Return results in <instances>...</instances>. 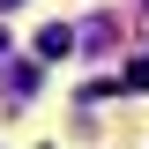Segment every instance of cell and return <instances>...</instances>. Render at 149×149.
<instances>
[{
    "instance_id": "cell-1",
    "label": "cell",
    "mask_w": 149,
    "mask_h": 149,
    "mask_svg": "<svg viewBox=\"0 0 149 149\" xmlns=\"http://www.w3.org/2000/svg\"><path fill=\"white\" fill-rule=\"evenodd\" d=\"M60 52H74V30H60V22L37 30V60H60Z\"/></svg>"
},
{
    "instance_id": "cell-2",
    "label": "cell",
    "mask_w": 149,
    "mask_h": 149,
    "mask_svg": "<svg viewBox=\"0 0 149 149\" xmlns=\"http://www.w3.org/2000/svg\"><path fill=\"white\" fill-rule=\"evenodd\" d=\"M37 90V67H8V97H15V104H22V97H30Z\"/></svg>"
},
{
    "instance_id": "cell-3",
    "label": "cell",
    "mask_w": 149,
    "mask_h": 149,
    "mask_svg": "<svg viewBox=\"0 0 149 149\" xmlns=\"http://www.w3.org/2000/svg\"><path fill=\"white\" fill-rule=\"evenodd\" d=\"M119 90H149V60H134V67L119 74Z\"/></svg>"
},
{
    "instance_id": "cell-4",
    "label": "cell",
    "mask_w": 149,
    "mask_h": 149,
    "mask_svg": "<svg viewBox=\"0 0 149 149\" xmlns=\"http://www.w3.org/2000/svg\"><path fill=\"white\" fill-rule=\"evenodd\" d=\"M0 52H8V37H0Z\"/></svg>"
}]
</instances>
